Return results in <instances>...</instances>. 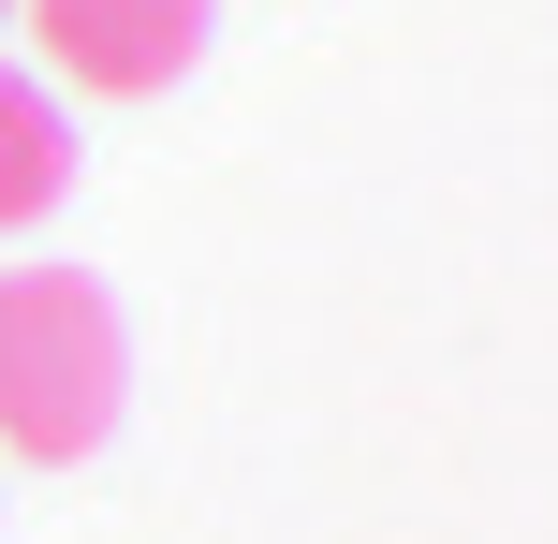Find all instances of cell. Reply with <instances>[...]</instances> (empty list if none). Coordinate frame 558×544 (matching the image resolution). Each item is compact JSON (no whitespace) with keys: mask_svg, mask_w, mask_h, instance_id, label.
I'll list each match as a JSON object with an SVG mask.
<instances>
[{"mask_svg":"<svg viewBox=\"0 0 558 544\" xmlns=\"http://www.w3.org/2000/svg\"><path fill=\"white\" fill-rule=\"evenodd\" d=\"M118 398H133L118 294L88 265H0V457H29V471L104 457Z\"/></svg>","mask_w":558,"mask_h":544,"instance_id":"6da1fadb","label":"cell"},{"mask_svg":"<svg viewBox=\"0 0 558 544\" xmlns=\"http://www.w3.org/2000/svg\"><path fill=\"white\" fill-rule=\"evenodd\" d=\"M29 45H45L59 88H88V104H162V88L221 45V0H29Z\"/></svg>","mask_w":558,"mask_h":544,"instance_id":"7a4b0ae2","label":"cell"},{"mask_svg":"<svg viewBox=\"0 0 558 544\" xmlns=\"http://www.w3.org/2000/svg\"><path fill=\"white\" fill-rule=\"evenodd\" d=\"M59 192H74V118H59L45 74H15V59H0V235L59 221Z\"/></svg>","mask_w":558,"mask_h":544,"instance_id":"3957f363","label":"cell"},{"mask_svg":"<svg viewBox=\"0 0 558 544\" xmlns=\"http://www.w3.org/2000/svg\"><path fill=\"white\" fill-rule=\"evenodd\" d=\"M0 15H15V0H0Z\"/></svg>","mask_w":558,"mask_h":544,"instance_id":"277c9868","label":"cell"}]
</instances>
